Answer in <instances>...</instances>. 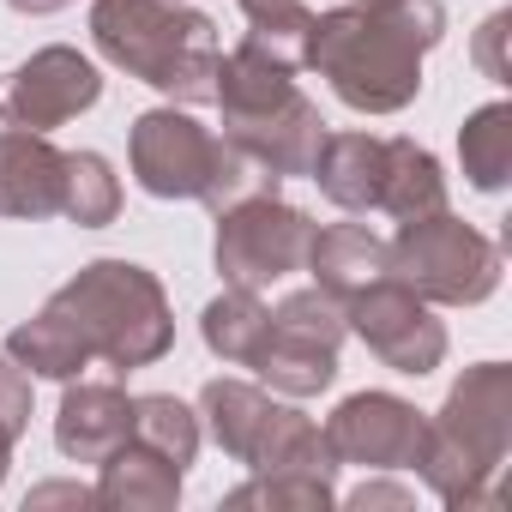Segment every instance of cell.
Returning a JSON list of instances; mask_svg holds the SVG:
<instances>
[{
    "mask_svg": "<svg viewBox=\"0 0 512 512\" xmlns=\"http://www.w3.org/2000/svg\"><path fill=\"white\" fill-rule=\"evenodd\" d=\"M446 37L440 0H386V7H344L314 19L308 67L332 79L338 103L356 115H398L422 91V55Z\"/></svg>",
    "mask_w": 512,
    "mask_h": 512,
    "instance_id": "6da1fadb",
    "label": "cell"
},
{
    "mask_svg": "<svg viewBox=\"0 0 512 512\" xmlns=\"http://www.w3.org/2000/svg\"><path fill=\"white\" fill-rule=\"evenodd\" d=\"M91 37L103 61L145 79L151 91L175 103H211L217 97V25L175 0H97Z\"/></svg>",
    "mask_w": 512,
    "mask_h": 512,
    "instance_id": "7a4b0ae2",
    "label": "cell"
},
{
    "mask_svg": "<svg viewBox=\"0 0 512 512\" xmlns=\"http://www.w3.org/2000/svg\"><path fill=\"white\" fill-rule=\"evenodd\" d=\"M211 103L223 109V139L235 151H247L266 175H308L314 169L326 121L296 91V67L241 43L235 55L217 61V97Z\"/></svg>",
    "mask_w": 512,
    "mask_h": 512,
    "instance_id": "3957f363",
    "label": "cell"
},
{
    "mask_svg": "<svg viewBox=\"0 0 512 512\" xmlns=\"http://www.w3.org/2000/svg\"><path fill=\"white\" fill-rule=\"evenodd\" d=\"M506 446H512V368L476 362L446 392L440 416L422 428V452L410 470H422V482L446 506H494L488 482L506 464Z\"/></svg>",
    "mask_w": 512,
    "mask_h": 512,
    "instance_id": "277c9868",
    "label": "cell"
},
{
    "mask_svg": "<svg viewBox=\"0 0 512 512\" xmlns=\"http://www.w3.org/2000/svg\"><path fill=\"white\" fill-rule=\"evenodd\" d=\"M67 320L79 326L85 350L103 356L109 368H151L175 344V320L163 302V284L145 266L127 260H91L67 290H55Z\"/></svg>",
    "mask_w": 512,
    "mask_h": 512,
    "instance_id": "5b68a950",
    "label": "cell"
},
{
    "mask_svg": "<svg viewBox=\"0 0 512 512\" xmlns=\"http://www.w3.org/2000/svg\"><path fill=\"white\" fill-rule=\"evenodd\" d=\"M386 278H398L422 302L476 308L500 290V247L440 205L428 217L398 223V235L386 241Z\"/></svg>",
    "mask_w": 512,
    "mask_h": 512,
    "instance_id": "8992f818",
    "label": "cell"
},
{
    "mask_svg": "<svg viewBox=\"0 0 512 512\" xmlns=\"http://www.w3.org/2000/svg\"><path fill=\"white\" fill-rule=\"evenodd\" d=\"M199 416H205L211 440L247 470H302V476L338 470L326 452V434L302 410L272 404V392L247 386V380H211L199 392Z\"/></svg>",
    "mask_w": 512,
    "mask_h": 512,
    "instance_id": "52a82bcc",
    "label": "cell"
},
{
    "mask_svg": "<svg viewBox=\"0 0 512 512\" xmlns=\"http://www.w3.org/2000/svg\"><path fill=\"white\" fill-rule=\"evenodd\" d=\"M314 223L272 193H247L217 211V272L229 290H272L278 278L302 272Z\"/></svg>",
    "mask_w": 512,
    "mask_h": 512,
    "instance_id": "ba28073f",
    "label": "cell"
},
{
    "mask_svg": "<svg viewBox=\"0 0 512 512\" xmlns=\"http://www.w3.org/2000/svg\"><path fill=\"white\" fill-rule=\"evenodd\" d=\"M344 302L326 296L320 284L314 290H296L278 302L272 326H266V344L260 356H253V368H260L278 392L290 398H314L338 380V344H344Z\"/></svg>",
    "mask_w": 512,
    "mask_h": 512,
    "instance_id": "9c48e42d",
    "label": "cell"
},
{
    "mask_svg": "<svg viewBox=\"0 0 512 512\" xmlns=\"http://www.w3.org/2000/svg\"><path fill=\"white\" fill-rule=\"evenodd\" d=\"M229 151H235L229 139L205 133L181 109H151L133 121V175L151 199H199L205 205Z\"/></svg>",
    "mask_w": 512,
    "mask_h": 512,
    "instance_id": "30bf717a",
    "label": "cell"
},
{
    "mask_svg": "<svg viewBox=\"0 0 512 512\" xmlns=\"http://www.w3.org/2000/svg\"><path fill=\"white\" fill-rule=\"evenodd\" d=\"M344 326L392 368V374H410V380H422V374H434L440 362H446V326L428 314V302L416 296V290H404L398 278H380V284H368L362 296H350L344 302Z\"/></svg>",
    "mask_w": 512,
    "mask_h": 512,
    "instance_id": "8fae6325",
    "label": "cell"
},
{
    "mask_svg": "<svg viewBox=\"0 0 512 512\" xmlns=\"http://www.w3.org/2000/svg\"><path fill=\"white\" fill-rule=\"evenodd\" d=\"M422 428L428 416L392 392H356L332 410V422L320 428L326 434V452L332 464H374V470H410L416 452H422Z\"/></svg>",
    "mask_w": 512,
    "mask_h": 512,
    "instance_id": "7c38bea8",
    "label": "cell"
},
{
    "mask_svg": "<svg viewBox=\"0 0 512 512\" xmlns=\"http://www.w3.org/2000/svg\"><path fill=\"white\" fill-rule=\"evenodd\" d=\"M97 97H103L97 67H91L79 49H61V43H55V49H37V55L13 73V85H7V97H0V109H7L13 127L55 133V127H67L73 115H85Z\"/></svg>",
    "mask_w": 512,
    "mask_h": 512,
    "instance_id": "4fadbf2b",
    "label": "cell"
},
{
    "mask_svg": "<svg viewBox=\"0 0 512 512\" xmlns=\"http://www.w3.org/2000/svg\"><path fill=\"white\" fill-rule=\"evenodd\" d=\"M133 440V398L109 380H79L61 398L55 416V446L79 464H103L109 452H121Z\"/></svg>",
    "mask_w": 512,
    "mask_h": 512,
    "instance_id": "5bb4252c",
    "label": "cell"
},
{
    "mask_svg": "<svg viewBox=\"0 0 512 512\" xmlns=\"http://www.w3.org/2000/svg\"><path fill=\"white\" fill-rule=\"evenodd\" d=\"M61 169L67 151H55L31 127H0V217H55L61 211Z\"/></svg>",
    "mask_w": 512,
    "mask_h": 512,
    "instance_id": "9a60e30c",
    "label": "cell"
},
{
    "mask_svg": "<svg viewBox=\"0 0 512 512\" xmlns=\"http://www.w3.org/2000/svg\"><path fill=\"white\" fill-rule=\"evenodd\" d=\"M302 266L314 272V284L326 296L350 302V296H362L368 284L386 278V241L374 229H362V223H332V229H314Z\"/></svg>",
    "mask_w": 512,
    "mask_h": 512,
    "instance_id": "2e32d148",
    "label": "cell"
},
{
    "mask_svg": "<svg viewBox=\"0 0 512 512\" xmlns=\"http://www.w3.org/2000/svg\"><path fill=\"white\" fill-rule=\"evenodd\" d=\"M308 175L320 181V193L332 205L374 211L380 205V175H386V139H374V133H326Z\"/></svg>",
    "mask_w": 512,
    "mask_h": 512,
    "instance_id": "e0dca14e",
    "label": "cell"
},
{
    "mask_svg": "<svg viewBox=\"0 0 512 512\" xmlns=\"http://www.w3.org/2000/svg\"><path fill=\"white\" fill-rule=\"evenodd\" d=\"M91 494H97V506H109V512H169V506L181 500V470H175L169 458H157L151 446L127 440L121 452L103 458V482H97Z\"/></svg>",
    "mask_w": 512,
    "mask_h": 512,
    "instance_id": "ac0fdd59",
    "label": "cell"
},
{
    "mask_svg": "<svg viewBox=\"0 0 512 512\" xmlns=\"http://www.w3.org/2000/svg\"><path fill=\"white\" fill-rule=\"evenodd\" d=\"M440 205H446V175H440L434 151L416 145V139H386V175H380V205L374 211L410 223V217H428Z\"/></svg>",
    "mask_w": 512,
    "mask_h": 512,
    "instance_id": "d6986e66",
    "label": "cell"
},
{
    "mask_svg": "<svg viewBox=\"0 0 512 512\" xmlns=\"http://www.w3.org/2000/svg\"><path fill=\"white\" fill-rule=\"evenodd\" d=\"M7 356H13L25 374H43V380H73V374L91 362L79 326L67 320V308H61L55 296H49V308H43L37 320H25V326L7 338Z\"/></svg>",
    "mask_w": 512,
    "mask_h": 512,
    "instance_id": "ffe728a7",
    "label": "cell"
},
{
    "mask_svg": "<svg viewBox=\"0 0 512 512\" xmlns=\"http://www.w3.org/2000/svg\"><path fill=\"white\" fill-rule=\"evenodd\" d=\"M266 326H272V314L260 308V290H223L205 308V320H199L211 356H223L235 368H253V356H260V344H266Z\"/></svg>",
    "mask_w": 512,
    "mask_h": 512,
    "instance_id": "44dd1931",
    "label": "cell"
},
{
    "mask_svg": "<svg viewBox=\"0 0 512 512\" xmlns=\"http://www.w3.org/2000/svg\"><path fill=\"white\" fill-rule=\"evenodd\" d=\"M458 157L476 193H500L512 175V109L506 103H482L464 127H458Z\"/></svg>",
    "mask_w": 512,
    "mask_h": 512,
    "instance_id": "7402d4cb",
    "label": "cell"
},
{
    "mask_svg": "<svg viewBox=\"0 0 512 512\" xmlns=\"http://www.w3.org/2000/svg\"><path fill=\"white\" fill-rule=\"evenodd\" d=\"M247 13V43L266 49L284 67H308V37H314V13L302 0H235Z\"/></svg>",
    "mask_w": 512,
    "mask_h": 512,
    "instance_id": "603a6c76",
    "label": "cell"
},
{
    "mask_svg": "<svg viewBox=\"0 0 512 512\" xmlns=\"http://www.w3.org/2000/svg\"><path fill=\"white\" fill-rule=\"evenodd\" d=\"M61 211H67L79 229L115 223V211H121V181H115V169H109L97 151H67V169H61Z\"/></svg>",
    "mask_w": 512,
    "mask_h": 512,
    "instance_id": "cb8c5ba5",
    "label": "cell"
},
{
    "mask_svg": "<svg viewBox=\"0 0 512 512\" xmlns=\"http://www.w3.org/2000/svg\"><path fill=\"white\" fill-rule=\"evenodd\" d=\"M133 440L151 446L157 458H169L175 470H187L199 452V416L169 392H145V398H133Z\"/></svg>",
    "mask_w": 512,
    "mask_h": 512,
    "instance_id": "d4e9b609",
    "label": "cell"
},
{
    "mask_svg": "<svg viewBox=\"0 0 512 512\" xmlns=\"http://www.w3.org/2000/svg\"><path fill=\"white\" fill-rule=\"evenodd\" d=\"M223 506H332V476H302V470H260L241 482Z\"/></svg>",
    "mask_w": 512,
    "mask_h": 512,
    "instance_id": "484cf974",
    "label": "cell"
},
{
    "mask_svg": "<svg viewBox=\"0 0 512 512\" xmlns=\"http://www.w3.org/2000/svg\"><path fill=\"white\" fill-rule=\"evenodd\" d=\"M25 422H31V374L13 356H0V434L19 440Z\"/></svg>",
    "mask_w": 512,
    "mask_h": 512,
    "instance_id": "4316f807",
    "label": "cell"
},
{
    "mask_svg": "<svg viewBox=\"0 0 512 512\" xmlns=\"http://www.w3.org/2000/svg\"><path fill=\"white\" fill-rule=\"evenodd\" d=\"M506 37H512V13H494L482 31H476V67L488 73V79H512V67H506Z\"/></svg>",
    "mask_w": 512,
    "mask_h": 512,
    "instance_id": "83f0119b",
    "label": "cell"
},
{
    "mask_svg": "<svg viewBox=\"0 0 512 512\" xmlns=\"http://www.w3.org/2000/svg\"><path fill=\"white\" fill-rule=\"evenodd\" d=\"M25 506H97V494H91V488H73V482H49V488H37Z\"/></svg>",
    "mask_w": 512,
    "mask_h": 512,
    "instance_id": "f1b7e54d",
    "label": "cell"
},
{
    "mask_svg": "<svg viewBox=\"0 0 512 512\" xmlns=\"http://www.w3.org/2000/svg\"><path fill=\"white\" fill-rule=\"evenodd\" d=\"M350 506H410V494L392 488V482H362V488L350 494Z\"/></svg>",
    "mask_w": 512,
    "mask_h": 512,
    "instance_id": "f546056e",
    "label": "cell"
},
{
    "mask_svg": "<svg viewBox=\"0 0 512 512\" xmlns=\"http://www.w3.org/2000/svg\"><path fill=\"white\" fill-rule=\"evenodd\" d=\"M19 13H61V7H73V0H13Z\"/></svg>",
    "mask_w": 512,
    "mask_h": 512,
    "instance_id": "4dcf8cb0",
    "label": "cell"
},
{
    "mask_svg": "<svg viewBox=\"0 0 512 512\" xmlns=\"http://www.w3.org/2000/svg\"><path fill=\"white\" fill-rule=\"evenodd\" d=\"M7 452H13V440H7V434H0V482H7Z\"/></svg>",
    "mask_w": 512,
    "mask_h": 512,
    "instance_id": "1f68e13d",
    "label": "cell"
},
{
    "mask_svg": "<svg viewBox=\"0 0 512 512\" xmlns=\"http://www.w3.org/2000/svg\"><path fill=\"white\" fill-rule=\"evenodd\" d=\"M356 7H386V0H356Z\"/></svg>",
    "mask_w": 512,
    "mask_h": 512,
    "instance_id": "d6a6232c",
    "label": "cell"
}]
</instances>
